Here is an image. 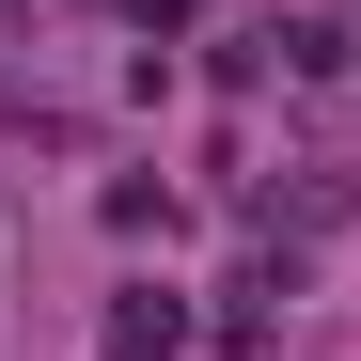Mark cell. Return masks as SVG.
<instances>
[{
    "label": "cell",
    "instance_id": "6da1fadb",
    "mask_svg": "<svg viewBox=\"0 0 361 361\" xmlns=\"http://www.w3.org/2000/svg\"><path fill=\"white\" fill-rule=\"evenodd\" d=\"M173 345H189V298H157V283L110 298V361H173Z\"/></svg>",
    "mask_w": 361,
    "mask_h": 361
},
{
    "label": "cell",
    "instance_id": "7a4b0ae2",
    "mask_svg": "<svg viewBox=\"0 0 361 361\" xmlns=\"http://www.w3.org/2000/svg\"><path fill=\"white\" fill-rule=\"evenodd\" d=\"M126 16H142V32H173V16H189V0H126Z\"/></svg>",
    "mask_w": 361,
    "mask_h": 361
}]
</instances>
